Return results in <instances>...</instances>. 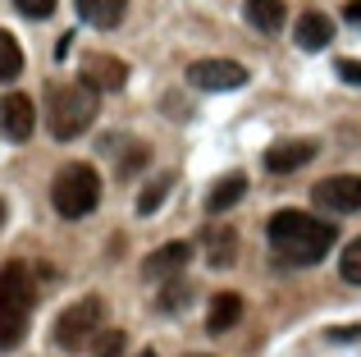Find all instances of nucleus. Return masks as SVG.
Returning a JSON list of instances; mask_svg holds the SVG:
<instances>
[{
	"instance_id": "f257e3e1",
	"label": "nucleus",
	"mask_w": 361,
	"mask_h": 357,
	"mask_svg": "<svg viewBox=\"0 0 361 357\" xmlns=\"http://www.w3.org/2000/svg\"><path fill=\"white\" fill-rule=\"evenodd\" d=\"M265 238H270V257L279 266H316V261L329 257L338 229L307 211H274L270 224H265Z\"/></svg>"
},
{
	"instance_id": "f03ea898",
	"label": "nucleus",
	"mask_w": 361,
	"mask_h": 357,
	"mask_svg": "<svg viewBox=\"0 0 361 357\" xmlns=\"http://www.w3.org/2000/svg\"><path fill=\"white\" fill-rule=\"evenodd\" d=\"M101 115V92L87 83H51L46 87V128L55 143H73L82 138Z\"/></svg>"
},
{
	"instance_id": "7ed1b4c3",
	"label": "nucleus",
	"mask_w": 361,
	"mask_h": 357,
	"mask_svg": "<svg viewBox=\"0 0 361 357\" xmlns=\"http://www.w3.org/2000/svg\"><path fill=\"white\" fill-rule=\"evenodd\" d=\"M32 307H37L32 266H27V261H5V266H0V353L23 344Z\"/></svg>"
},
{
	"instance_id": "20e7f679",
	"label": "nucleus",
	"mask_w": 361,
	"mask_h": 357,
	"mask_svg": "<svg viewBox=\"0 0 361 357\" xmlns=\"http://www.w3.org/2000/svg\"><path fill=\"white\" fill-rule=\"evenodd\" d=\"M51 206L64 215V220L92 215L101 206V174L92 170V165H82V161L64 165V170L51 178Z\"/></svg>"
},
{
	"instance_id": "39448f33",
	"label": "nucleus",
	"mask_w": 361,
	"mask_h": 357,
	"mask_svg": "<svg viewBox=\"0 0 361 357\" xmlns=\"http://www.w3.org/2000/svg\"><path fill=\"white\" fill-rule=\"evenodd\" d=\"M101 325H106V298L87 294V298L69 303L60 316H55L51 339H55V349H64V353H82L87 344L101 339Z\"/></svg>"
},
{
	"instance_id": "423d86ee",
	"label": "nucleus",
	"mask_w": 361,
	"mask_h": 357,
	"mask_svg": "<svg viewBox=\"0 0 361 357\" xmlns=\"http://www.w3.org/2000/svg\"><path fill=\"white\" fill-rule=\"evenodd\" d=\"M188 87H197V92H238V87H247V64L220 60V55L192 60L188 64Z\"/></svg>"
},
{
	"instance_id": "0eeeda50",
	"label": "nucleus",
	"mask_w": 361,
	"mask_h": 357,
	"mask_svg": "<svg viewBox=\"0 0 361 357\" xmlns=\"http://www.w3.org/2000/svg\"><path fill=\"white\" fill-rule=\"evenodd\" d=\"M0 133H5V143H27L37 133V106L27 92H5L0 97Z\"/></svg>"
},
{
	"instance_id": "6e6552de",
	"label": "nucleus",
	"mask_w": 361,
	"mask_h": 357,
	"mask_svg": "<svg viewBox=\"0 0 361 357\" xmlns=\"http://www.w3.org/2000/svg\"><path fill=\"white\" fill-rule=\"evenodd\" d=\"M311 197L334 215H357L361 211V174H329L316 183Z\"/></svg>"
},
{
	"instance_id": "1a4fd4ad",
	"label": "nucleus",
	"mask_w": 361,
	"mask_h": 357,
	"mask_svg": "<svg viewBox=\"0 0 361 357\" xmlns=\"http://www.w3.org/2000/svg\"><path fill=\"white\" fill-rule=\"evenodd\" d=\"M316 138H288V143H274L270 152H265V170L270 174H293L302 170L307 161H316Z\"/></svg>"
},
{
	"instance_id": "9d476101",
	"label": "nucleus",
	"mask_w": 361,
	"mask_h": 357,
	"mask_svg": "<svg viewBox=\"0 0 361 357\" xmlns=\"http://www.w3.org/2000/svg\"><path fill=\"white\" fill-rule=\"evenodd\" d=\"M188 257H192V243H183V238L160 243V248L142 261V279H174L178 270L188 266Z\"/></svg>"
},
{
	"instance_id": "9b49d317",
	"label": "nucleus",
	"mask_w": 361,
	"mask_h": 357,
	"mask_svg": "<svg viewBox=\"0 0 361 357\" xmlns=\"http://www.w3.org/2000/svg\"><path fill=\"white\" fill-rule=\"evenodd\" d=\"M87 87L97 92H119L123 83H128V64L115 60V55H92V60H82V73H78Z\"/></svg>"
},
{
	"instance_id": "f8f14e48",
	"label": "nucleus",
	"mask_w": 361,
	"mask_h": 357,
	"mask_svg": "<svg viewBox=\"0 0 361 357\" xmlns=\"http://www.w3.org/2000/svg\"><path fill=\"white\" fill-rule=\"evenodd\" d=\"M202 243H206V261H211V270H229L233 261H238V229H229V224H211Z\"/></svg>"
},
{
	"instance_id": "ddd939ff",
	"label": "nucleus",
	"mask_w": 361,
	"mask_h": 357,
	"mask_svg": "<svg viewBox=\"0 0 361 357\" xmlns=\"http://www.w3.org/2000/svg\"><path fill=\"white\" fill-rule=\"evenodd\" d=\"M243 294H233V289H224V294L211 298V312H206V330L211 334H229L233 325L243 321Z\"/></svg>"
},
{
	"instance_id": "4468645a",
	"label": "nucleus",
	"mask_w": 361,
	"mask_h": 357,
	"mask_svg": "<svg viewBox=\"0 0 361 357\" xmlns=\"http://www.w3.org/2000/svg\"><path fill=\"white\" fill-rule=\"evenodd\" d=\"M293 37H298L302 51H320V46L334 42V18H329V14H316V9H311V14H298Z\"/></svg>"
},
{
	"instance_id": "2eb2a0df",
	"label": "nucleus",
	"mask_w": 361,
	"mask_h": 357,
	"mask_svg": "<svg viewBox=\"0 0 361 357\" xmlns=\"http://www.w3.org/2000/svg\"><path fill=\"white\" fill-rule=\"evenodd\" d=\"M73 9L82 14V23H92V28H119L123 23V14H128V0H73Z\"/></svg>"
},
{
	"instance_id": "dca6fc26",
	"label": "nucleus",
	"mask_w": 361,
	"mask_h": 357,
	"mask_svg": "<svg viewBox=\"0 0 361 357\" xmlns=\"http://www.w3.org/2000/svg\"><path fill=\"white\" fill-rule=\"evenodd\" d=\"M247 197V174H224L220 183H211V193H206V211L211 215H224V211H233V206H238Z\"/></svg>"
},
{
	"instance_id": "f3484780",
	"label": "nucleus",
	"mask_w": 361,
	"mask_h": 357,
	"mask_svg": "<svg viewBox=\"0 0 361 357\" xmlns=\"http://www.w3.org/2000/svg\"><path fill=\"white\" fill-rule=\"evenodd\" d=\"M243 14H247V23L261 28V32H279L283 28V0H247Z\"/></svg>"
},
{
	"instance_id": "a211bd4d",
	"label": "nucleus",
	"mask_w": 361,
	"mask_h": 357,
	"mask_svg": "<svg viewBox=\"0 0 361 357\" xmlns=\"http://www.w3.org/2000/svg\"><path fill=\"white\" fill-rule=\"evenodd\" d=\"M23 73V46H18L14 32L0 28V83H14Z\"/></svg>"
},
{
	"instance_id": "6ab92c4d",
	"label": "nucleus",
	"mask_w": 361,
	"mask_h": 357,
	"mask_svg": "<svg viewBox=\"0 0 361 357\" xmlns=\"http://www.w3.org/2000/svg\"><path fill=\"white\" fill-rule=\"evenodd\" d=\"M169 188H174V174H160V178H151V183L137 193V215H156L160 206H165Z\"/></svg>"
},
{
	"instance_id": "aec40b11",
	"label": "nucleus",
	"mask_w": 361,
	"mask_h": 357,
	"mask_svg": "<svg viewBox=\"0 0 361 357\" xmlns=\"http://www.w3.org/2000/svg\"><path fill=\"white\" fill-rule=\"evenodd\" d=\"M338 275H343L348 284H361V238H353L343 248V257H338Z\"/></svg>"
},
{
	"instance_id": "412c9836",
	"label": "nucleus",
	"mask_w": 361,
	"mask_h": 357,
	"mask_svg": "<svg viewBox=\"0 0 361 357\" xmlns=\"http://www.w3.org/2000/svg\"><path fill=\"white\" fill-rule=\"evenodd\" d=\"M147 147H142V143H133L128 147V152H123V161H119V178H133V174H137L142 170V165H147Z\"/></svg>"
},
{
	"instance_id": "4be33fe9",
	"label": "nucleus",
	"mask_w": 361,
	"mask_h": 357,
	"mask_svg": "<svg viewBox=\"0 0 361 357\" xmlns=\"http://www.w3.org/2000/svg\"><path fill=\"white\" fill-rule=\"evenodd\" d=\"M188 298H192V284H183V279H178V284H169L165 294H160V312H178Z\"/></svg>"
},
{
	"instance_id": "5701e85b",
	"label": "nucleus",
	"mask_w": 361,
	"mask_h": 357,
	"mask_svg": "<svg viewBox=\"0 0 361 357\" xmlns=\"http://www.w3.org/2000/svg\"><path fill=\"white\" fill-rule=\"evenodd\" d=\"M14 9L23 18H51L55 14V0H14Z\"/></svg>"
},
{
	"instance_id": "b1692460",
	"label": "nucleus",
	"mask_w": 361,
	"mask_h": 357,
	"mask_svg": "<svg viewBox=\"0 0 361 357\" xmlns=\"http://www.w3.org/2000/svg\"><path fill=\"white\" fill-rule=\"evenodd\" d=\"M123 330H106L101 334V344H97V357H123Z\"/></svg>"
},
{
	"instance_id": "393cba45",
	"label": "nucleus",
	"mask_w": 361,
	"mask_h": 357,
	"mask_svg": "<svg viewBox=\"0 0 361 357\" xmlns=\"http://www.w3.org/2000/svg\"><path fill=\"white\" fill-rule=\"evenodd\" d=\"M338 78L353 83V87H361V60H338Z\"/></svg>"
},
{
	"instance_id": "a878e982",
	"label": "nucleus",
	"mask_w": 361,
	"mask_h": 357,
	"mask_svg": "<svg viewBox=\"0 0 361 357\" xmlns=\"http://www.w3.org/2000/svg\"><path fill=\"white\" fill-rule=\"evenodd\" d=\"M329 339H361V325H338V330H329Z\"/></svg>"
},
{
	"instance_id": "bb28decb",
	"label": "nucleus",
	"mask_w": 361,
	"mask_h": 357,
	"mask_svg": "<svg viewBox=\"0 0 361 357\" xmlns=\"http://www.w3.org/2000/svg\"><path fill=\"white\" fill-rule=\"evenodd\" d=\"M343 14H348V23H357V28H361V0H348Z\"/></svg>"
},
{
	"instance_id": "cd10ccee",
	"label": "nucleus",
	"mask_w": 361,
	"mask_h": 357,
	"mask_svg": "<svg viewBox=\"0 0 361 357\" xmlns=\"http://www.w3.org/2000/svg\"><path fill=\"white\" fill-rule=\"evenodd\" d=\"M9 220V206H5V197H0V224H5Z\"/></svg>"
},
{
	"instance_id": "c85d7f7f",
	"label": "nucleus",
	"mask_w": 361,
	"mask_h": 357,
	"mask_svg": "<svg viewBox=\"0 0 361 357\" xmlns=\"http://www.w3.org/2000/svg\"><path fill=\"white\" fill-rule=\"evenodd\" d=\"M137 357H160V353H156V349H142V353H137Z\"/></svg>"
},
{
	"instance_id": "c756f323",
	"label": "nucleus",
	"mask_w": 361,
	"mask_h": 357,
	"mask_svg": "<svg viewBox=\"0 0 361 357\" xmlns=\"http://www.w3.org/2000/svg\"><path fill=\"white\" fill-rule=\"evenodd\" d=\"M192 357H211V353H192Z\"/></svg>"
}]
</instances>
